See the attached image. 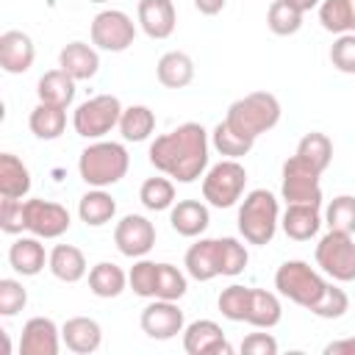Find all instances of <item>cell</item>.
Segmentation results:
<instances>
[{"label": "cell", "mask_w": 355, "mask_h": 355, "mask_svg": "<svg viewBox=\"0 0 355 355\" xmlns=\"http://www.w3.org/2000/svg\"><path fill=\"white\" fill-rule=\"evenodd\" d=\"M208 130L200 122H183L175 130L155 136L147 155L161 175L178 183H194L208 169Z\"/></svg>", "instance_id": "6da1fadb"}, {"label": "cell", "mask_w": 355, "mask_h": 355, "mask_svg": "<svg viewBox=\"0 0 355 355\" xmlns=\"http://www.w3.org/2000/svg\"><path fill=\"white\" fill-rule=\"evenodd\" d=\"M247 261H250V252L247 247L233 239V236H225V239H200L197 244H191L186 250V258H183V266H186V275L200 280V283H208L214 277H236L247 269Z\"/></svg>", "instance_id": "7a4b0ae2"}, {"label": "cell", "mask_w": 355, "mask_h": 355, "mask_svg": "<svg viewBox=\"0 0 355 355\" xmlns=\"http://www.w3.org/2000/svg\"><path fill=\"white\" fill-rule=\"evenodd\" d=\"M128 166H130V155L119 141L94 139L78 158L80 180L92 189H108L119 183L128 175Z\"/></svg>", "instance_id": "3957f363"}, {"label": "cell", "mask_w": 355, "mask_h": 355, "mask_svg": "<svg viewBox=\"0 0 355 355\" xmlns=\"http://www.w3.org/2000/svg\"><path fill=\"white\" fill-rule=\"evenodd\" d=\"M280 114H283L280 100L272 92H250V94H244L227 105L225 122L236 133L255 141L261 133L272 130L280 122Z\"/></svg>", "instance_id": "277c9868"}, {"label": "cell", "mask_w": 355, "mask_h": 355, "mask_svg": "<svg viewBox=\"0 0 355 355\" xmlns=\"http://www.w3.org/2000/svg\"><path fill=\"white\" fill-rule=\"evenodd\" d=\"M327 286H330L327 275L322 269H313L308 261H300V258L283 261L277 266V272H275V288H277V294L286 297V300H291L294 305H300L305 311H311L324 297Z\"/></svg>", "instance_id": "5b68a950"}, {"label": "cell", "mask_w": 355, "mask_h": 355, "mask_svg": "<svg viewBox=\"0 0 355 355\" xmlns=\"http://www.w3.org/2000/svg\"><path fill=\"white\" fill-rule=\"evenodd\" d=\"M280 225V205L277 197L266 189H252L244 202L239 205V233L247 244H269Z\"/></svg>", "instance_id": "8992f818"}, {"label": "cell", "mask_w": 355, "mask_h": 355, "mask_svg": "<svg viewBox=\"0 0 355 355\" xmlns=\"http://www.w3.org/2000/svg\"><path fill=\"white\" fill-rule=\"evenodd\" d=\"M247 186V169L239 158H225L205 169L202 175V200L214 208H233Z\"/></svg>", "instance_id": "52a82bcc"}, {"label": "cell", "mask_w": 355, "mask_h": 355, "mask_svg": "<svg viewBox=\"0 0 355 355\" xmlns=\"http://www.w3.org/2000/svg\"><path fill=\"white\" fill-rule=\"evenodd\" d=\"M122 103L116 94H94L89 100H83L75 114H72V128L78 136L83 139H103L105 133H111L114 128H119V116H122Z\"/></svg>", "instance_id": "ba28073f"}, {"label": "cell", "mask_w": 355, "mask_h": 355, "mask_svg": "<svg viewBox=\"0 0 355 355\" xmlns=\"http://www.w3.org/2000/svg\"><path fill=\"white\" fill-rule=\"evenodd\" d=\"M316 266L336 283H352L355 280V239L352 233L327 230L316 244Z\"/></svg>", "instance_id": "9c48e42d"}, {"label": "cell", "mask_w": 355, "mask_h": 355, "mask_svg": "<svg viewBox=\"0 0 355 355\" xmlns=\"http://www.w3.org/2000/svg\"><path fill=\"white\" fill-rule=\"evenodd\" d=\"M280 197L286 200V205L291 202H308V205H322V172L316 166H311L305 158H300L297 153L291 158L283 161L280 169Z\"/></svg>", "instance_id": "30bf717a"}, {"label": "cell", "mask_w": 355, "mask_h": 355, "mask_svg": "<svg viewBox=\"0 0 355 355\" xmlns=\"http://www.w3.org/2000/svg\"><path fill=\"white\" fill-rule=\"evenodd\" d=\"M89 33H92V44L105 53H122L136 42V25L119 8H105L94 14Z\"/></svg>", "instance_id": "8fae6325"}, {"label": "cell", "mask_w": 355, "mask_h": 355, "mask_svg": "<svg viewBox=\"0 0 355 355\" xmlns=\"http://www.w3.org/2000/svg\"><path fill=\"white\" fill-rule=\"evenodd\" d=\"M72 216L61 202L53 200H25V230L39 239H58L69 230Z\"/></svg>", "instance_id": "7c38bea8"}, {"label": "cell", "mask_w": 355, "mask_h": 355, "mask_svg": "<svg viewBox=\"0 0 355 355\" xmlns=\"http://www.w3.org/2000/svg\"><path fill=\"white\" fill-rule=\"evenodd\" d=\"M114 244L125 258H144L155 247V225L141 214H125L114 227Z\"/></svg>", "instance_id": "4fadbf2b"}, {"label": "cell", "mask_w": 355, "mask_h": 355, "mask_svg": "<svg viewBox=\"0 0 355 355\" xmlns=\"http://www.w3.org/2000/svg\"><path fill=\"white\" fill-rule=\"evenodd\" d=\"M141 330L155 341H169L178 333H183L186 319L175 300H150L139 316Z\"/></svg>", "instance_id": "5bb4252c"}, {"label": "cell", "mask_w": 355, "mask_h": 355, "mask_svg": "<svg viewBox=\"0 0 355 355\" xmlns=\"http://www.w3.org/2000/svg\"><path fill=\"white\" fill-rule=\"evenodd\" d=\"M61 341V327L50 316H31L22 324L19 355H58Z\"/></svg>", "instance_id": "9a60e30c"}, {"label": "cell", "mask_w": 355, "mask_h": 355, "mask_svg": "<svg viewBox=\"0 0 355 355\" xmlns=\"http://www.w3.org/2000/svg\"><path fill=\"white\" fill-rule=\"evenodd\" d=\"M183 349L189 355H230L233 347L227 344L222 327L214 319H197L183 327Z\"/></svg>", "instance_id": "2e32d148"}, {"label": "cell", "mask_w": 355, "mask_h": 355, "mask_svg": "<svg viewBox=\"0 0 355 355\" xmlns=\"http://www.w3.org/2000/svg\"><path fill=\"white\" fill-rule=\"evenodd\" d=\"M36 47L25 31H6L0 36V67L8 75H22L33 67Z\"/></svg>", "instance_id": "e0dca14e"}, {"label": "cell", "mask_w": 355, "mask_h": 355, "mask_svg": "<svg viewBox=\"0 0 355 355\" xmlns=\"http://www.w3.org/2000/svg\"><path fill=\"white\" fill-rule=\"evenodd\" d=\"M136 17L150 39H169L178 25V11L172 0H139Z\"/></svg>", "instance_id": "ac0fdd59"}, {"label": "cell", "mask_w": 355, "mask_h": 355, "mask_svg": "<svg viewBox=\"0 0 355 355\" xmlns=\"http://www.w3.org/2000/svg\"><path fill=\"white\" fill-rule=\"evenodd\" d=\"M61 338L69 352L75 355H92L103 344V327L92 316H72L61 324Z\"/></svg>", "instance_id": "d6986e66"}, {"label": "cell", "mask_w": 355, "mask_h": 355, "mask_svg": "<svg viewBox=\"0 0 355 355\" xmlns=\"http://www.w3.org/2000/svg\"><path fill=\"white\" fill-rule=\"evenodd\" d=\"M50 255L44 252V244L39 236H19L11 247H8V263L17 275L22 277H36L44 266H47Z\"/></svg>", "instance_id": "ffe728a7"}, {"label": "cell", "mask_w": 355, "mask_h": 355, "mask_svg": "<svg viewBox=\"0 0 355 355\" xmlns=\"http://www.w3.org/2000/svg\"><path fill=\"white\" fill-rule=\"evenodd\" d=\"M169 225L178 236H186V239H197L208 230L211 225V214H208V205L200 202V200H178L172 208H169Z\"/></svg>", "instance_id": "44dd1931"}, {"label": "cell", "mask_w": 355, "mask_h": 355, "mask_svg": "<svg viewBox=\"0 0 355 355\" xmlns=\"http://www.w3.org/2000/svg\"><path fill=\"white\" fill-rule=\"evenodd\" d=\"M322 214H319V205H308V202H291L286 205L283 216H280V227L288 239L294 241H311L319 227H322Z\"/></svg>", "instance_id": "7402d4cb"}, {"label": "cell", "mask_w": 355, "mask_h": 355, "mask_svg": "<svg viewBox=\"0 0 355 355\" xmlns=\"http://www.w3.org/2000/svg\"><path fill=\"white\" fill-rule=\"evenodd\" d=\"M58 67L72 75L75 80H92L100 69V53L94 44L86 42H69L58 53Z\"/></svg>", "instance_id": "603a6c76"}, {"label": "cell", "mask_w": 355, "mask_h": 355, "mask_svg": "<svg viewBox=\"0 0 355 355\" xmlns=\"http://www.w3.org/2000/svg\"><path fill=\"white\" fill-rule=\"evenodd\" d=\"M47 269H50L53 277L61 280V283H78V280L86 277L89 263H86V255H83L75 244H55V247L50 250Z\"/></svg>", "instance_id": "cb8c5ba5"}, {"label": "cell", "mask_w": 355, "mask_h": 355, "mask_svg": "<svg viewBox=\"0 0 355 355\" xmlns=\"http://www.w3.org/2000/svg\"><path fill=\"white\" fill-rule=\"evenodd\" d=\"M155 75H158V83L166 86V89H183L194 80V61L189 53L183 50H169L158 58L155 64Z\"/></svg>", "instance_id": "d4e9b609"}, {"label": "cell", "mask_w": 355, "mask_h": 355, "mask_svg": "<svg viewBox=\"0 0 355 355\" xmlns=\"http://www.w3.org/2000/svg\"><path fill=\"white\" fill-rule=\"evenodd\" d=\"M75 78L67 75L61 67L58 69H50L39 78L36 83V97L39 103H50V105H58V108H69L72 100H75Z\"/></svg>", "instance_id": "484cf974"}, {"label": "cell", "mask_w": 355, "mask_h": 355, "mask_svg": "<svg viewBox=\"0 0 355 355\" xmlns=\"http://www.w3.org/2000/svg\"><path fill=\"white\" fill-rule=\"evenodd\" d=\"M31 191V169L14 153L0 155V197L22 200Z\"/></svg>", "instance_id": "4316f807"}, {"label": "cell", "mask_w": 355, "mask_h": 355, "mask_svg": "<svg viewBox=\"0 0 355 355\" xmlns=\"http://www.w3.org/2000/svg\"><path fill=\"white\" fill-rule=\"evenodd\" d=\"M128 288V272L111 261H100L89 269V291L100 300H114Z\"/></svg>", "instance_id": "83f0119b"}, {"label": "cell", "mask_w": 355, "mask_h": 355, "mask_svg": "<svg viewBox=\"0 0 355 355\" xmlns=\"http://www.w3.org/2000/svg\"><path fill=\"white\" fill-rule=\"evenodd\" d=\"M78 216L89 227H103L116 216V200L105 189H89L78 200Z\"/></svg>", "instance_id": "f1b7e54d"}, {"label": "cell", "mask_w": 355, "mask_h": 355, "mask_svg": "<svg viewBox=\"0 0 355 355\" xmlns=\"http://www.w3.org/2000/svg\"><path fill=\"white\" fill-rule=\"evenodd\" d=\"M28 128H31V133L36 139L53 141L67 128V108H58V105H50V103H39L28 116Z\"/></svg>", "instance_id": "f546056e"}, {"label": "cell", "mask_w": 355, "mask_h": 355, "mask_svg": "<svg viewBox=\"0 0 355 355\" xmlns=\"http://www.w3.org/2000/svg\"><path fill=\"white\" fill-rule=\"evenodd\" d=\"M280 319H283V305H280L277 294H275V291H266V288H252L247 324L261 327V330H269V327H275Z\"/></svg>", "instance_id": "4dcf8cb0"}, {"label": "cell", "mask_w": 355, "mask_h": 355, "mask_svg": "<svg viewBox=\"0 0 355 355\" xmlns=\"http://www.w3.org/2000/svg\"><path fill=\"white\" fill-rule=\"evenodd\" d=\"M319 22L327 33H355V0H322Z\"/></svg>", "instance_id": "1f68e13d"}, {"label": "cell", "mask_w": 355, "mask_h": 355, "mask_svg": "<svg viewBox=\"0 0 355 355\" xmlns=\"http://www.w3.org/2000/svg\"><path fill=\"white\" fill-rule=\"evenodd\" d=\"M155 130V114L147 105H128L119 116V133L125 141H147Z\"/></svg>", "instance_id": "d6a6232c"}, {"label": "cell", "mask_w": 355, "mask_h": 355, "mask_svg": "<svg viewBox=\"0 0 355 355\" xmlns=\"http://www.w3.org/2000/svg\"><path fill=\"white\" fill-rule=\"evenodd\" d=\"M297 155L305 158V161H308L311 166H316L319 172H324V169L330 166V161H333V141H330L327 133L311 130V133H305V136L300 139Z\"/></svg>", "instance_id": "836d02e7"}, {"label": "cell", "mask_w": 355, "mask_h": 355, "mask_svg": "<svg viewBox=\"0 0 355 355\" xmlns=\"http://www.w3.org/2000/svg\"><path fill=\"white\" fill-rule=\"evenodd\" d=\"M139 200L147 211H169L175 200V183L169 178H147L139 189Z\"/></svg>", "instance_id": "e575fe53"}, {"label": "cell", "mask_w": 355, "mask_h": 355, "mask_svg": "<svg viewBox=\"0 0 355 355\" xmlns=\"http://www.w3.org/2000/svg\"><path fill=\"white\" fill-rule=\"evenodd\" d=\"M250 297H252V288H250V286L233 283V286L222 288L216 305H219V311H222L225 319H230V322H247V313H250Z\"/></svg>", "instance_id": "d590c367"}, {"label": "cell", "mask_w": 355, "mask_h": 355, "mask_svg": "<svg viewBox=\"0 0 355 355\" xmlns=\"http://www.w3.org/2000/svg\"><path fill=\"white\" fill-rule=\"evenodd\" d=\"M266 25L275 36H294L302 28V11H297L286 0H272L266 11Z\"/></svg>", "instance_id": "8d00e7d4"}, {"label": "cell", "mask_w": 355, "mask_h": 355, "mask_svg": "<svg viewBox=\"0 0 355 355\" xmlns=\"http://www.w3.org/2000/svg\"><path fill=\"white\" fill-rule=\"evenodd\" d=\"M211 144L219 150V155H225V158H241V155H247L250 150H252V139H247V136H241V133H236L225 119L211 130Z\"/></svg>", "instance_id": "74e56055"}, {"label": "cell", "mask_w": 355, "mask_h": 355, "mask_svg": "<svg viewBox=\"0 0 355 355\" xmlns=\"http://www.w3.org/2000/svg\"><path fill=\"white\" fill-rule=\"evenodd\" d=\"M324 225L327 230H341L355 236V197L352 194L333 197L324 208Z\"/></svg>", "instance_id": "f35d334b"}, {"label": "cell", "mask_w": 355, "mask_h": 355, "mask_svg": "<svg viewBox=\"0 0 355 355\" xmlns=\"http://www.w3.org/2000/svg\"><path fill=\"white\" fill-rule=\"evenodd\" d=\"M189 288L186 275L172 266V263H158V277H155V300H180Z\"/></svg>", "instance_id": "ab89813d"}, {"label": "cell", "mask_w": 355, "mask_h": 355, "mask_svg": "<svg viewBox=\"0 0 355 355\" xmlns=\"http://www.w3.org/2000/svg\"><path fill=\"white\" fill-rule=\"evenodd\" d=\"M155 277H158V263L147 258H136V263L128 272V286L133 288V294L144 300H155Z\"/></svg>", "instance_id": "60d3db41"}, {"label": "cell", "mask_w": 355, "mask_h": 355, "mask_svg": "<svg viewBox=\"0 0 355 355\" xmlns=\"http://www.w3.org/2000/svg\"><path fill=\"white\" fill-rule=\"evenodd\" d=\"M347 311H349V297H347L344 288L336 286V280L327 286L324 297L311 308V313L319 316V319H341Z\"/></svg>", "instance_id": "b9f144b4"}, {"label": "cell", "mask_w": 355, "mask_h": 355, "mask_svg": "<svg viewBox=\"0 0 355 355\" xmlns=\"http://www.w3.org/2000/svg\"><path fill=\"white\" fill-rule=\"evenodd\" d=\"M28 305V291L19 280L3 277L0 280V313L3 316H17Z\"/></svg>", "instance_id": "7bdbcfd3"}, {"label": "cell", "mask_w": 355, "mask_h": 355, "mask_svg": "<svg viewBox=\"0 0 355 355\" xmlns=\"http://www.w3.org/2000/svg\"><path fill=\"white\" fill-rule=\"evenodd\" d=\"M330 61L338 72L355 75V33H341L330 44Z\"/></svg>", "instance_id": "ee69618b"}, {"label": "cell", "mask_w": 355, "mask_h": 355, "mask_svg": "<svg viewBox=\"0 0 355 355\" xmlns=\"http://www.w3.org/2000/svg\"><path fill=\"white\" fill-rule=\"evenodd\" d=\"M0 230L8 236L25 230V200H0Z\"/></svg>", "instance_id": "f6af8a7d"}, {"label": "cell", "mask_w": 355, "mask_h": 355, "mask_svg": "<svg viewBox=\"0 0 355 355\" xmlns=\"http://www.w3.org/2000/svg\"><path fill=\"white\" fill-rule=\"evenodd\" d=\"M239 349L241 355H277V338L272 333H250Z\"/></svg>", "instance_id": "bcb514c9"}, {"label": "cell", "mask_w": 355, "mask_h": 355, "mask_svg": "<svg viewBox=\"0 0 355 355\" xmlns=\"http://www.w3.org/2000/svg\"><path fill=\"white\" fill-rule=\"evenodd\" d=\"M324 355H355V336L330 341V344L324 347Z\"/></svg>", "instance_id": "7dc6e473"}, {"label": "cell", "mask_w": 355, "mask_h": 355, "mask_svg": "<svg viewBox=\"0 0 355 355\" xmlns=\"http://www.w3.org/2000/svg\"><path fill=\"white\" fill-rule=\"evenodd\" d=\"M225 3L227 0H194V8L200 14H205V17H214V14H219L225 8Z\"/></svg>", "instance_id": "c3c4849f"}, {"label": "cell", "mask_w": 355, "mask_h": 355, "mask_svg": "<svg viewBox=\"0 0 355 355\" xmlns=\"http://www.w3.org/2000/svg\"><path fill=\"white\" fill-rule=\"evenodd\" d=\"M286 3H291L297 11H302V14H305V11H311V8H319V3H322V0H286Z\"/></svg>", "instance_id": "681fc988"}, {"label": "cell", "mask_w": 355, "mask_h": 355, "mask_svg": "<svg viewBox=\"0 0 355 355\" xmlns=\"http://www.w3.org/2000/svg\"><path fill=\"white\" fill-rule=\"evenodd\" d=\"M89 3H108V0H89Z\"/></svg>", "instance_id": "f907efd6"}]
</instances>
